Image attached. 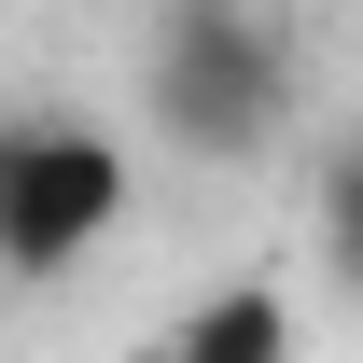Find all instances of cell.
<instances>
[{
  "label": "cell",
  "mask_w": 363,
  "mask_h": 363,
  "mask_svg": "<svg viewBox=\"0 0 363 363\" xmlns=\"http://www.w3.org/2000/svg\"><path fill=\"white\" fill-rule=\"evenodd\" d=\"M126 224V154L98 126L0 112V279H56Z\"/></svg>",
  "instance_id": "cell-1"
},
{
  "label": "cell",
  "mask_w": 363,
  "mask_h": 363,
  "mask_svg": "<svg viewBox=\"0 0 363 363\" xmlns=\"http://www.w3.org/2000/svg\"><path fill=\"white\" fill-rule=\"evenodd\" d=\"M279 98H294V56H279L266 14H224V0H196L154 28V126L182 154H252L279 126Z\"/></svg>",
  "instance_id": "cell-2"
},
{
  "label": "cell",
  "mask_w": 363,
  "mask_h": 363,
  "mask_svg": "<svg viewBox=\"0 0 363 363\" xmlns=\"http://www.w3.org/2000/svg\"><path fill=\"white\" fill-rule=\"evenodd\" d=\"M154 363H294V294H279V279H238L210 308H182V335Z\"/></svg>",
  "instance_id": "cell-3"
},
{
  "label": "cell",
  "mask_w": 363,
  "mask_h": 363,
  "mask_svg": "<svg viewBox=\"0 0 363 363\" xmlns=\"http://www.w3.org/2000/svg\"><path fill=\"white\" fill-rule=\"evenodd\" d=\"M321 266L363 294V140H335V168H321Z\"/></svg>",
  "instance_id": "cell-4"
}]
</instances>
